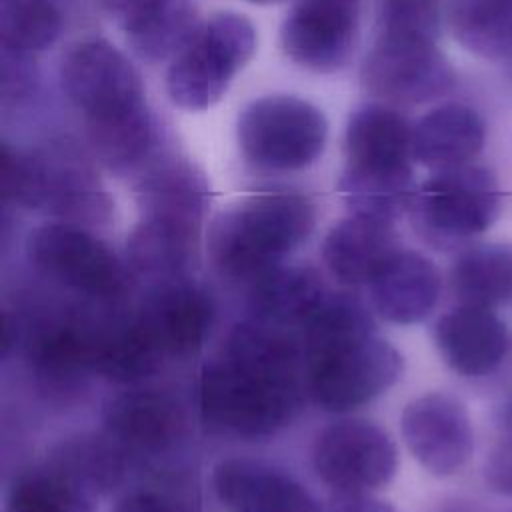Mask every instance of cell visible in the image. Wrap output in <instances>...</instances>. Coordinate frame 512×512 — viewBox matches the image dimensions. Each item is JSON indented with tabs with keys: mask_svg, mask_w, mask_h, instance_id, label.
I'll list each match as a JSON object with an SVG mask.
<instances>
[{
	"mask_svg": "<svg viewBox=\"0 0 512 512\" xmlns=\"http://www.w3.org/2000/svg\"><path fill=\"white\" fill-rule=\"evenodd\" d=\"M314 222V204L300 194L252 196L212 220L208 254L222 276L256 280L280 266L312 234Z\"/></svg>",
	"mask_w": 512,
	"mask_h": 512,
	"instance_id": "obj_1",
	"label": "cell"
},
{
	"mask_svg": "<svg viewBox=\"0 0 512 512\" xmlns=\"http://www.w3.org/2000/svg\"><path fill=\"white\" fill-rule=\"evenodd\" d=\"M200 420L214 432L258 440L286 428L300 408V382L222 354L200 368Z\"/></svg>",
	"mask_w": 512,
	"mask_h": 512,
	"instance_id": "obj_2",
	"label": "cell"
},
{
	"mask_svg": "<svg viewBox=\"0 0 512 512\" xmlns=\"http://www.w3.org/2000/svg\"><path fill=\"white\" fill-rule=\"evenodd\" d=\"M2 194L6 202L44 210L70 224H100L112 202L88 158L74 144L20 152L2 142Z\"/></svg>",
	"mask_w": 512,
	"mask_h": 512,
	"instance_id": "obj_3",
	"label": "cell"
},
{
	"mask_svg": "<svg viewBox=\"0 0 512 512\" xmlns=\"http://www.w3.org/2000/svg\"><path fill=\"white\" fill-rule=\"evenodd\" d=\"M502 192L486 166L462 164L434 170L412 198L414 230L434 248H460L482 236L498 218Z\"/></svg>",
	"mask_w": 512,
	"mask_h": 512,
	"instance_id": "obj_4",
	"label": "cell"
},
{
	"mask_svg": "<svg viewBox=\"0 0 512 512\" xmlns=\"http://www.w3.org/2000/svg\"><path fill=\"white\" fill-rule=\"evenodd\" d=\"M254 50L256 30L248 18L236 12L212 16L168 68L166 90L172 104L184 110L214 106Z\"/></svg>",
	"mask_w": 512,
	"mask_h": 512,
	"instance_id": "obj_5",
	"label": "cell"
},
{
	"mask_svg": "<svg viewBox=\"0 0 512 512\" xmlns=\"http://www.w3.org/2000/svg\"><path fill=\"white\" fill-rule=\"evenodd\" d=\"M328 122L314 104L296 96H264L238 118V144L244 158L270 172L310 166L324 150Z\"/></svg>",
	"mask_w": 512,
	"mask_h": 512,
	"instance_id": "obj_6",
	"label": "cell"
},
{
	"mask_svg": "<svg viewBox=\"0 0 512 512\" xmlns=\"http://www.w3.org/2000/svg\"><path fill=\"white\" fill-rule=\"evenodd\" d=\"M26 250L38 272L68 290L94 300H114L126 290L120 258L80 224H44L30 234Z\"/></svg>",
	"mask_w": 512,
	"mask_h": 512,
	"instance_id": "obj_7",
	"label": "cell"
},
{
	"mask_svg": "<svg viewBox=\"0 0 512 512\" xmlns=\"http://www.w3.org/2000/svg\"><path fill=\"white\" fill-rule=\"evenodd\" d=\"M314 402L326 412L354 410L386 392L402 374L400 352L370 336L304 362Z\"/></svg>",
	"mask_w": 512,
	"mask_h": 512,
	"instance_id": "obj_8",
	"label": "cell"
},
{
	"mask_svg": "<svg viewBox=\"0 0 512 512\" xmlns=\"http://www.w3.org/2000/svg\"><path fill=\"white\" fill-rule=\"evenodd\" d=\"M454 70L436 42L376 36L362 66L364 88L394 106L432 102L454 86Z\"/></svg>",
	"mask_w": 512,
	"mask_h": 512,
	"instance_id": "obj_9",
	"label": "cell"
},
{
	"mask_svg": "<svg viewBox=\"0 0 512 512\" xmlns=\"http://www.w3.org/2000/svg\"><path fill=\"white\" fill-rule=\"evenodd\" d=\"M62 90L84 120L120 114L146 104L144 86L126 56L110 42L90 38L74 44L60 66Z\"/></svg>",
	"mask_w": 512,
	"mask_h": 512,
	"instance_id": "obj_10",
	"label": "cell"
},
{
	"mask_svg": "<svg viewBox=\"0 0 512 512\" xmlns=\"http://www.w3.org/2000/svg\"><path fill=\"white\" fill-rule=\"evenodd\" d=\"M396 446L376 424L342 420L324 428L312 450L318 478L336 492H366L396 472Z\"/></svg>",
	"mask_w": 512,
	"mask_h": 512,
	"instance_id": "obj_11",
	"label": "cell"
},
{
	"mask_svg": "<svg viewBox=\"0 0 512 512\" xmlns=\"http://www.w3.org/2000/svg\"><path fill=\"white\" fill-rule=\"evenodd\" d=\"M358 0H296L282 22L286 56L312 72H336L358 42Z\"/></svg>",
	"mask_w": 512,
	"mask_h": 512,
	"instance_id": "obj_12",
	"label": "cell"
},
{
	"mask_svg": "<svg viewBox=\"0 0 512 512\" xmlns=\"http://www.w3.org/2000/svg\"><path fill=\"white\" fill-rule=\"evenodd\" d=\"M400 430L412 456L436 476L458 472L474 450L472 422L464 404L442 392L408 402Z\"/></svg>",
	"mask_w": 512,
	"mask_h": 512,
	"instance_id": "obj_13",
	"label": "cell"
},
{
	"mask_svg": "<svg viewBox=\"0 0 512 512\" xmlns=\"http://www.w3.org/2000/svg\"><path fill=\"white\" fill-rule=\"evenodd\" d=\"M106 434L128 454L160 456L184 440L186 412L180 400L156 388H134L104 404Z\"/></svg>",
	"mask_w": 512,
	"mask_h": 512,
	"instance_id": "obj_14",
	"label": "cell"
},
{
	"mask_svg": "<svg viewBox=\"0 0 512 512\" xmlns=\"http://www.w3.org/2000/svg\"><path fill=\"white\" fill-rule=\"evenodd\" d=\"M136 314L164 358H188L204 346L216 310L212 296L184 278L154 284Z\"/></svg>",
	"mask_w": 512,
	"mask_h": 512,
	"instance_id": "obj_15",
	"label": "cell"
},
{
	"mask_svg": "<svg viewBox=\"0 0 512 512\" xmlns=\"http://www.w3.org/2000/svg\"><path fill=\"white\" fill-rule=\"evenodd\" d=\"M434 342L444 362L468 378L492 374L512 348L506 322L492 308L468 304H458L436 320Z\"/></svg>",
	"mask_w": 512,
	"mask_h": 512,
	"instance_id": "obj_16",
	"label": "cell"
},
{
	"mask_svg": "<svg viewBox=\"0 0 512 512\" xmlns=\"http://www.w3.org/2000/svg\"><path fill=\"white\" fill-rule=\"evenodd\" d=\"M212 488L230 512H322L306 486L250 458L220 460L212 470Z\"/></svg>",
	"mask_w": 512,
	"mask_h": 512,
	"instance_id": "obj_17",
	"label": "cell"
},
{
	"mask_svg": "<svg viewBox=\"0 0 512 512\" xmlns=\"http://www.w3.org/2000/svg\"><path fill=\"white\" fill-rule=\"evenodd\" d=\"M346 166L370 172L412 170V126L388 104L358 106L346 126Z\"/></svg>",
	"mask_w": 512,
	"mask_h": 512,
	"instance_id": "obj_18",
	"label": "cell"
},
{
	"mask_svg": "<svg viewBox=\"0 0 512 512\" xmlns=\"http://www.w3.org/2000/svg\"><path fill=\"white\" fill-rule=\"evenodd\" d=\"M402 250L392 222L348 216L324 238L322 258L334 278L344 284H370L390 258Z\"/></svg>",
	"mask_w": 512,
	"mask_h": 512,
	"instance_id": "obj_19",
	"label": "cell"
},
{
	"mask_svg": "<svg viewBox=\"0 0 512 512\" xmlns=\"http://www.w3.org/2000/svg\"><path fill=\"white\" fill-rule=\"evenodd\" d=\"M200 226L142 216L126 238L130 268L154 284L184 280L198 264Z\"/></svg>",
	"mask_w": 512,
	"mask_h": 512,
	"instance_id": "obj_20",
	"label": "cell"
},
{
	"mask_svg": "<svg viewBox=\"0 0 512 512\" xmlns=\"http://www.w3.org/2000/svg\"><path fill=\"white\" fill-rule=\"evenodd\" d=\"M376 312L394 324L424 320L440 296L436 266L414 250H398L370 282Z\"/></svg>",
	"mask_w": 512,
	"mask_h": 512,
	"instance_id": "obj_21",
	"label": "cell"
},
{
	"mask_svg": "<svg viewBox=\"0 0 512 512\" xmlns=\"http://www.w3.org/2000/svg\"><path fill=\"white\" fill-rule=\"evenodd\" d=\"M484 138L486 128L474 108L442 104L412 126V158L432 170L470 164L482 150Z\"/></svg>",
	"mask_w": 512,
	"mask_h": 512,
	"instance_id": "obj_22",
	"label": "cell"
},
{
	"mask_svg": "<svg viewBox=\"0 0 512 512\" xmlns=\"http://www.w3.org/2000/svg\"><path fill=\"white\" fill-rule=\"evenodd\" d=\"M324 296L326 286L316 268L280 264L254 280L248 308L254 320L290 328L302 326Z\"/></svg>",
	"mask_w": 512,
	"mask_h": 512,
	"instance_id": "obj_23",
	"label": "cell"
},
{
	"mask_svg": "<svg viewBox=\"0 0 512 512\" xmlns=\"http://www.w3.org/2000/svg\"><path fill=\"white\" fill-rule=\"evenodd\" d=\"M98 330L78 318L42 322L28 340V358L36 374L52 384H72L94 370Z\"/></svg>",
	"mask_w": 512,
	"mask_h": 512,
	"instance_id": "obj_24",
	"label": "cell"
},
{
	"mask_svg": "<svg viewBox=\"0 0 512 512\" xmlns=\"http://www.w3.org/2000/svg\"><path fill=\"white\" fill-rule=\"evenodd\" d=\"M142 216L168 218L200 226L208 206V184L188 162L154 166L138 186Z\"/></svg>",
	"mask_w": 512,
	"mask_h": 512,
	"instance_id": "obj_25",
	"label": "cell"
},
{
	"mask_svg": "<svg viewBox=\"0 0 512 512\" xmlns=\"http://www.w3.org/2000/svg\"><path fill=\"white\" fill-rule=\"evenodd\" d=\"M84 122L92 154L114 174H128L140 168L154 148V118L146 104Z\"/></svg>",
	"mask_w": 512,
	"mask_h": 512,
	"instance_id": "obj_26",
	"label": "cell"
},
{
	"mask_svg": "<svg viewBox=\"0 0 512 512\" xmlns=\"http://www.w3.org/2000/svg\"><path fill=\"white\" fill-rule=\"evenodd\" d=\"M450 288L458 304L496 308L512 300V246H470L450 268Z\"/></svg>",
	"mask_w": 512,
	"mask_h": 512,
	"instance_id": "obj_27",
	"label": "cell"
},
{
	"mask_svg": "<svg viewBox=\"0 0 512 512\" xmlns=\"http://www.w3.org/2000/svg\"><path fill=\"white\" fill-rule=\"evenodd\" d=\"M164 354L140 322L138 314L98 330L94 372L118 384H134L152 376Z\"/></svg>",
	"mask_w": 512,
	"mask_h": 512,
	"instance_id": "obj_28",
	"label": "cell"
},
{
	"mask_svg": "<svg viewBox=\"0 0 512 512\" xmlns=\"http://www.w3.org/2000/svg\"><path fill=\"white\" fill-rule=\"evenodd\" d=\"M124 456L126 452L108 434H76L58 442L46 464L94 496L106 494L122 482L126 470Z\"/></svg>",
	"mask_w": 512,
	"mask_h": 512,
	"instance_id": "obj_29",
	"label": "cell"
},
{
	"mask_svg": "<svg viewBox=\"0 0 512 512\" xmlns=\"http://www.w3.org/2000/svg\"><path fill=\"white\" fill-rule=\"evenodd\" d=\"M200 28L190 0H156L144 14L124 26L132 50L150 62L176 58Z\"/></svg>",
	"mask_w": 512,
	"mask_h": 512,
	"instance_id": "obj_30",
	"label": "cell"
},
{
	"mask_svg": "<svg viewBox=\"0 0 512 512\" xmlns=\"http://www.w3.org/2000/svg\"><path fill=\"white\" fill-rule=\"evenodd\" d=\"M302 328L304 362L340 346L376 336L368 306L348 292H326Z\"/></svg>",
	"mask_w": 512,
	"mask_h": 512,
	"instance_id": "obj_31",
	"label": "cell"
},
{
	"mask_svg": "<svg viewBox=\"0 0 512 512\" xmlns=\"http://www.w3.org/2000/svg\"><path fill=\"white\" fill-rule=\"evenodd\" d=\"M454 38L488 60L512 54V0H448Z\"/></svg>",
	"mask_w": 512,
	"mask_h": 512,
	"instance_id": "obj_32",
	"label": "cell"
},
{
	"mask_svg": "<svg viewBox=\"0 0 512 512\" xmlns=\"http://www.w3.org/2000/svg\"><path fill=\"white\" fill-rule=\"evenodd\" d=\"M6 512H94L92 494L50 464L20 472L6 496Z\"/></svg>",
	"mask_w": 512,
	"mask_h": 512,
	"instance_id": "obj_33",
	"label": "cell"
},
{
	"mask_svg": "<svg viewBox=\"0 0 512 512\" xmlns=\"http://www.w3.org/2000/svg\"><path fill=\"white\" fill-rule=\"evenodd\" d=\"M60 24V12L52 0H0L4 48L34 56L54 44Z\"/></svg>",
	"mask_w": 512,
	"mask_h": 512,
	"instance_id": "obj_34",
	"label": "cell"
},
{
	"mask_svg": "<svg viewBox=\"0 0 512 512\" xmlns=\"http://www.w3.org/2000/svg\"><path fill=\"white\" fill-rule=\"evenodd\" d=\"M378 36L422 38L436 42L440 36L438 0H380Z\"/></svg>",
	"mask_w": 512,
	"mask_h": 512,
	"instance_id": "obj_35",
	"label": "cell"
},
{
	"mask_svg": "<svg viewBox=\"0 0 512 512\" xmlns=\"http://www.w3.org/2000/svg\"><path fill=\"white\" fill-rule=\"evenodd\" d=\"M112 512H196V506L180 492L148 486L126 492Z\"/></svg>",
	"mask_w": 512,
	"mask_h": 512,
	"instance_id": "obj_36",
	"label": "cell"
},
{
	"mask_svg": "<svg viewBox=\"0 0 512 512\" xmlns=\"http://www.w3.org/2000/svg\"><path fill=\"white\" fill-rule=\"evenodd\" d=\"M2 98L4 102L24 100L36 82V70L30 54L2 46Z\"/></svg>",
	"mask_w": 512,
	"mask_h": 512,
	"instance_id": "obj_37",
	"label": "cell"
},
{
	"mask_svg": "<svg viewBox=\"0 0 512 512\" xmlns=\"http://www.w3.org/2000/svg\"><path fill=\"white\" fill-rule=\"evenodd\" d=\"M484 482L496 494L512 498V438L492 448L484 462Z\"/></svg>",
	"mask_w": 512,
	"mask_h": 512,
	"instance_id": "obj_38",
	"label": "cell"
},
{
	"mask_svg": "<svg viewBox=\"0 0 512 512\" xmlns=\"http://www.w3.org/2000/svg\"><path fill=\"white\" fill-rule=\"evenodd\" d=\"M324 512H396L388 502L378 500L366 492H336Z\"/></svg>",
	"mask_w": 512,
	"mask_h": 512,
	"instance_id": "obj_39",
	"label": "cell"
},
{
	"mask_svg": "<svg viewBox=\"0 0 512 512\" xmlns=\"http://www.w3.org/2000/svg\"><path fill=\"white\" fill-rule=\"evenodd\" d=\"M156 0H98L102 10L112 16L120 28L128 26L140 14H144Z\"/></svg>",
	"mask_w": 512,
	"mask_h": 512,
	"instance_id": "obj_40",
	"label": "cell"
},
{
	"mask_svg": "<svg viewBox=\"0 0 512 512\" xmlns=\"http://www.w3.org/2000/svg\"><path fill=\"white\" fill-rule=\"evenodd\" d=\"M440 512H480L472 502H452L450 506L442 508Z\"/></svg>",
	"mask_w": 512,
	"mask_h": 512,
	"instance_id": "obj_41",
	"label": "cell"
},
{
	"mask_svg": "<svg viewBox=\"0 0 512 512\" xmlns=\"http://www.w3.org/2000/svg\"><path fill=\"white\" fill-rule=\"evenodd\" d=\"M248 2H254V4H274V2H282V0H248Z\"/></svg>",
	"mask_w": 512,
	"mask_h": 512,
	"instance_id": "obj_42",
	"label": "cell"
}]
</instances>
